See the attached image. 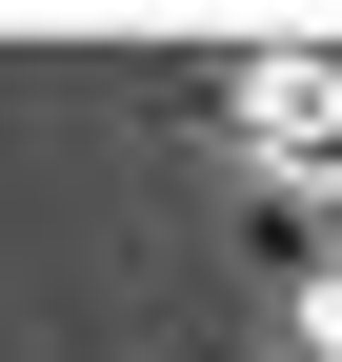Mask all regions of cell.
<instances>
[{
  "label": "cell",
  "instance_id": "7a4b0ae2",
  "mask_svg": "<svg viewBox=\"0 0 342 362\" xmlns=\"http://www.w3.org/2000/svg\"><path fill=\"white\" fill-rule=\"evenodd\" d=\"M302 342H322V362H342V262H322V282H302Z\"/></svg>",
  "mask_w": 342,
  "mask_h": 362
},
{
  "label": "cell",
  "instance_id": "6da1fadb",
  "mask_svg": "<svg viewBox=\"0 0 342 362\" xmlns=\"http://www.w3.org/2000/svg\"><path fill=\"white\" fill-rule=\"evenodd\" d=\"M242 121H262V161H342V61H262Z\"/></svg>",
  "mask_w": 342,
  "mask_h": 362
}]
</instances>
